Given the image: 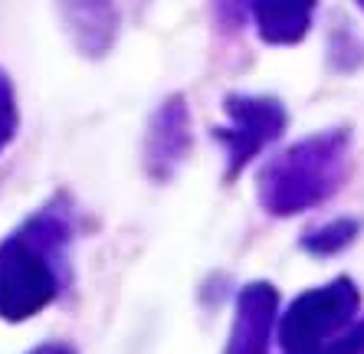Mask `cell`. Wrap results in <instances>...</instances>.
I'll use <instances>...</instances> for the list:
<instances>
[{
    "label": "cell",
    "instance_id": "3957f363",
    "mask_svg": "<svg viewBox=\"0 0 364 354\" xmlns=\"http://www.w3.org/2000/svg\"><path fill=\"white\" fill-rule=\"evenodd\" d=\"M355 309L358 292L348 279H335L328 286L299 295L279 321V345L286 348V354L325 345L338 338L341 328H348Z\"/></svg>",
    "mask_w": 364,
    "mask_h": 354
},
{
    "label": "cell",
    "instance_id": "8fae6325",
    "mask_svg": "<svg viewBox=\"0 0 364 354\" xmlns=\"http://www.w3.org/2000/svg\"><path fill=\"white\" fill-rule=\"evenodd\" d=\"M30 354H76L69 345H43V348H36V351H30Z\"/></svg>",
    "mask_w": 364,
    "mask_h": 354
},
{
    "label": "cell",
    "instance_id": "7a4b0ae2",
    "mask_svg": "<svg viewBox=\"0 0 364 354\" xmlns=\"http://www.w3.org/2000/svg\"><path fill=\"white\" fill-rule=\"evenodd\" d=\"M341 171H345V138H305L263 168L259 203L276 217L309 210L338 187Z\"/></svg>",
    "mask_w": 364,
    "mask_h": 354
},
{
    "label": "cell",
    "instance_id": "6da1fadb",
    "mask_svg": "<svg viewBox=\"0 0 364 354\" xmlns=\"http://www.w3.org/2000/svg\"><path fill=\"white\" fill-rule=\"evenodd\" d=\"M69 236L60 210H43L0 243V318H33L60 295Z\"/></svg>",
    "mask_w": 364,
    "mask_h": 354
},
{
    "label": "cell",
    "instance_id": "ba28073f",
    "mask_svg": "<svg viewBox=\"0 0 364 354\" xmlns=\"http://www.w3.org/2000/svg\"><path fill=\"white\" fill-rule=\"evenodd\" d=\"M351 236H355V223H351V220H335L328 227L309 233L302 243H305V250H312V253H335V250H341Z\"/></svg>",
    "mask_w": 364,
    "mask_h": 354
},
{
    "label": "cell",
    "instance_id": "9c48e42d",
    "mask_svg": "<svg viewBox=\"0 0 364 354\" xmlns=\"http://www.w3.org/2000/svg\"><path fill=\"white\" fill-rule=\"evenodd\" d=\"M17 132V99H14V85H10L7 73L0 69V151L10 144Z\"/></svg>",
    "mask_w": 364,
    "mask_h": 354
},
{
    "label": "cell",
    "instance_id": "30bf717a",
    "mask_svg": "<svg viewBox=\"0 0 364 354\" xmlns=\"http://www.w3.org/2000/svg\"><path fill=\"white\" fill-rule=\"evenodd\" d=\"M364 351V325L351 328L345 338H331L318 348H309V351H296V354H358Z\"/></svg>",
    "mask_w": 364,
    "mask_h": 354
},
{
    "label": "cell",
    "instance_id": "277c9868",
    "mask_svg": "<svg viewBox=\"0 0 364 354\" xmlns=\"http://www.w3.org/2000/svg\"><path fill=\"white\" fill-rule=\"evenodd\" d=\"M227 125L217 128V141L227 151V177L243 171L266 144H272L286 128V109L269 95H230L223 102Z\"/></svg>",
    "mask_w": 364,
    "mask_h": 354
},
{
    "label": "cell",
    "instance_id": "8992f818",
    "mask_svg": "<svg viewBox=\"0 0 364 354\" xmlns=\"http://www.w3.org/2000/svg\"><path fill=\"white\" fill-rule=\"evenodd\" d=\"M191 148V118H187L184 102L174 95L154 112V122L148 128V148H144V164L154 177H168L178 168V161Z\"/></svg>",
    "mask_w": 364,
    "mask_h": 354
},
{
    "label": "cell",
    "instance_id": "52a82bcc",
    "mask_svg": "<svg viewBox=\"0 0 364 354\" xmlns=\"http://www.w3.org/2000/svg\"><path fill=\"white\" fill-rule=\"evenodd\" d=\"M256 20L259 40L272 46H292L312 26L315 0H243Z\"/></svg>",
    "mask_w": 364,
    "mask_h": 354
},
{
    "label": "cell",
    "instance_id": "5b68a950",
    "mask_svg": "<svg viewBox=\"0 0 364 354\" xmlns=\"http://www.w3.org/2000/svg\"><path fill=\"white\" fill-rule=\"evenodd\" d=\"M276 309H279V292L269 282H250L237 299V318L227 341V354H269Z\"/></svg>",
    "mask_w": 364,
    "mask_h": 354
},
{
    "label": "cell",
    "instance_id": "7c38bea8",
    "mask_svg": "<svg viewBox=\"0 0 364 354\" xmlns=\"http://www.w3.org/2000/svg\"><path fill=\"white\" fill-rule=\"evenodd\" d=\"M358 4H361V10H364V0H358Z\"/></svg>",
    "mask_w": 364,
    "mask_h": 354
}]
</instances>
